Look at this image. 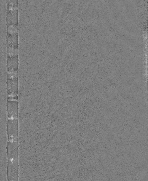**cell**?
Listing matches in <instances>:
<instances>
[{
	"label": "cell",
	"mask_w": 148,
	"mask_h": 181,
	"mask_svg": "<svg viewBox=\"0 0 148 181\" xmlns=\"http://www.w3.org/2000/svg\"><path fill=\"white\" fill-rule=\"evenodd\" d=\"M6 21L7 25L11 24L18 25V10L7 11Z\"/></svg>",
	"instance_id": "1"
},
{
	"label": "cell",
	"mask_w": 148,
	"mask_h": 181,
	"mask_svg": "<svg viewBox=\"0 0 148 181\" xmlns=\"http://www.w3.org/2000/svg\"><path fill=\"white\" fill-rule=\"evenodd\" d=\"M7 45L8 47H18V34L11 35L7 33Z\"/></svg>",
	"instance_id": "2"
},
{
	"label": "cell",
	"mask_w": 148,
	"mask_h": 181,
	"mask_svg": "<svg viewBox=\"0 0 148 181\" xmlns=\"http://www.w3.org/2000/svg\"><path fill=\"white\" fill-rule=\"evenodd\" d=\"M7 62L8 69L13 68L18 69V56L13 57H8Z\"/></svg>",
	"instance_id": "3"
},
{
	"label": "cell",
	"mask_w": 148,
	"mask_h": 181,
	"mask_svg": "<svg viewBox=\"0 0 148 181\" xmlns=\"http://www.w3.org/2000/svg\"><path fill=\"white\" fill-rule=\"evenodd\" d=\"M8 57H13L18 55V47H8Z\"/></svg>",
	"instance_id": "4"
},
{
	"label": "cell",
	"mask_w": 148,
	"mask_h": 181,
	"mask_svg": "<svg viewBox=\"0 0 148 181\" xmlns=\"http://www.w3.org/2000/svg\"><path fill=\"white\" fill-rule=\"evenodd\" d=\"M8 70V79L18 78V69L10 68Z\"/></svg>",
	"instance_id": "5"
},
{
	"label": "cell",
	"mask_w": 148,
	"mask_h": 181,
	"mask_svg": "<svg viewBox=\"0 0 148 181\" xmlns=\"http://www.w3.org/2000/svg\"><path fill=\"white\" fill-rule=\"evenodd\" d=\"M18 25H8V33L10 34L14 35L18 34Z\"/></svg>",
	"instance_id": "6"
}]
</instances>
